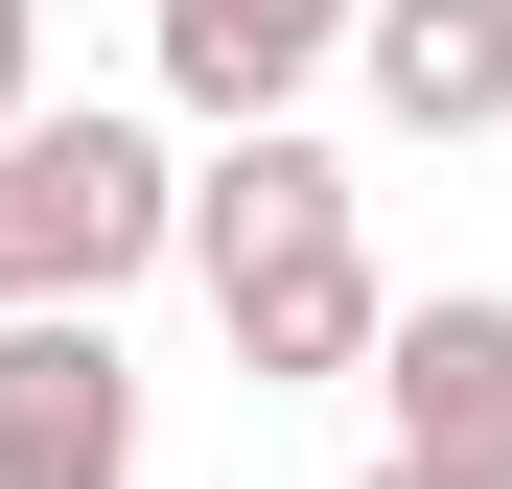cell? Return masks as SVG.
<instances>
[{"instance_id":"6da1fadb","label":"cell","mask_w":512,"mask_h":489,"mask_svg":"<svg viewBox=\"0 0 512 489\" xmlns=\"http://www.w3.org/2000/svg\"><path fill=\"white\" fill-rule=\"evenodd\" d=\"M163 233L210 257L233 373H256V396H326V373L373 350V257H350V163H326V140L233 117V163H210V187H163Z\"/></svg>"},{"instance_id":"7a4b0ae2","label":"cell","mask_w":512,"mask_h":489,"mask_svg":"<svg viewBox=\"0 0 512 489\" xmlns=\"http://www.w3.org/2000/svg\"><path fill=\"white\" fill-rule=\"evenodd\" d=\"M163 257V140L140 117H94V94H24V117H0V303H117Z\"/></svg>"},{"instance_id":"3957f363","label":"cell","mask_w":512,"mask_h":489,"mask_svg":"<svg viewBox=\"0 0 512 489\" xmlns=\"http://www.w3.org/2000/svg\"><path fill=\"white\" fill-rule=\"evenodd\" d=\"M0 489H140V373L94 303H0Z\"/></svg>"},{"instance_id":"277c9868","label":"cell","mask_w":512,"mask_h":489,"mask_svg":"<svg viewBox=\"0 0 512 489\" xmlns=\"http://www.w3.org/2000/svg\"><path fill=\"white\" fill-rule=\"evenodd\" d=\"M396 396V466H443V489H512V303H373V350Z\"/></svg>"},{"instance_id":"5b68a950","label":"cell","mask_w":512,"mask_h":489,"mask_svg":"<svg viewBox=\"0 0 512 489\" xmlns=\"http://www.w3.org/2000/svg\"><path fill=\"white\" fill-rule=\"evenodd\" d=\"M350 47H373L396 140H489L512 117V0H350Z\"/></svg>"},{"instance_id":"8992f818","label":"cell","mask_w":512,"mask_h":489,"mask_svg":"<svg viewBox=\"0 0 512 489\" xmlns=\"http://www.w3.org/2000/svg\"><path fill=\"white\" fill-rule=\"evenodd\" d=\"M326 47H350V0H163V94L187 117H280Z\"/></svg>"},{"instance_id":"52a82bcc","label":"cell","mask_w":512,"mask_h":489,"mask_svg":"<svg viewBox=\"0 0 512 489\" xmlns=\"http://www.w3.org/2000/svg\"><path fill=\"white\" fill-rule=\"evenodd\" d=\"M47 94V0H0V117H24Z\"/></svg>"},{"instance_id":"ba28073f","label":"cell","mask_w":512,"mask_h":489,"mask_svg":"<svg viewBox=\"0 0 512 489\" xmlns=\"http://www.w3.org/2000/svg\"><path fill=\"white\" fill-rule=\"evenodd\" d=\"M350 489H443V466H350Z\"/></svg>"}]
</instances>
